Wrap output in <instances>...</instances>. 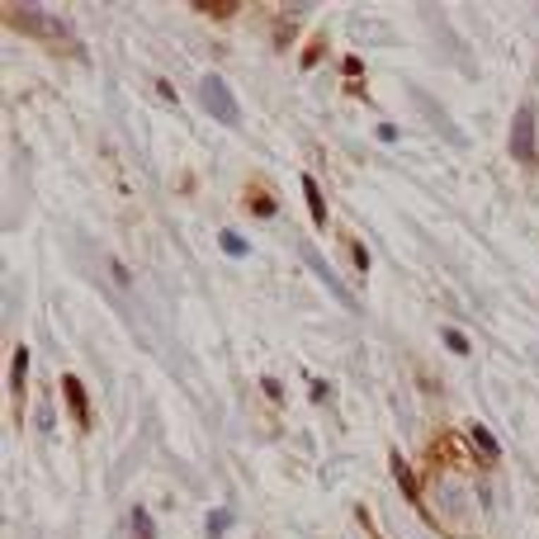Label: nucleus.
<instances>
[{"label": "nucleus", "mask_w": 539, "mask_h": 539, "mask_svg": "<svg viewBox=\"0 0 539 539\" xmlns=\"http://www.w3.org/2000/svg\"><path fill=\"white\" fill-rule=\"evenodd\" d=\"M468 435H473L478 459H483V464H497V454H502V449H497V440H492V430H487V426H473Z\"/></svg>", "instance_id": "obj_9"}, {"label": "nucleus", "mask_w": 539, "mask_h": 539, "mask_svg": "<svg viewBox=\"0 0 539 539\" xmlns=\"http://www.w3.org/2000/svg\"><path fill=\"white\" fill-rule=\"evenodd\" d=\"M274 194H270V185H246V213H251V218H270V213H274Z\"/></svg>", "instance_id": "obj_7"}, {"label": "nucleus", "mask_w": 539, "mask_h": 539, "mask_svg": "<svg viewBox=\"0 0 539 539\" xmlns=\"http://www.w3.org/2000/svg\"><path fill=\"white\" fill-rule=\"evenodd\" d=\"M388 468H393V483L397 487H402V497H407V502H412V507H421V483H416V473L412 468H407V459H402V454H388Z\"/></svg>", "instance_id": "obj_6"}, {"label": "nucleus", "mask_w": 539, "mask_h": 539, "mask_svg": "<svg viewBox=\"0 0 539 539\" xmlns=\"http://www.w3.org/2000/svg\"><path fill=\"white\" fill-rule=\"evenodd\" d=\"M322 52H327V43H322V38H313V48L303 52V66H317V62H322Z\"/></svg>", "instance_id": "obj_16"}, {"label": "nucleus", "mask_w": 539, "mask_h": 539, "mask_svg": "<svg viewBox=\"0 0 539 539\" xmlns=\"http://www.w3.org/2000/svg\"><path fill=\"white\" fill-rule=\"evenodd\" d=\"M360 71H365V62H360V57H346V76L360 80Z\"/></svg>", "instance_id": "obj_17"}, {"label": "nucleus", "mask_w": 539, "mask_h": 539, "mask_svg": "<svg viewBox=\"0 0 539 539\" xmlns=\"http://www.w3.org/2000/svg\"><path fill=\"white\" fill-rule=\"evenodd\" d=\"M222 251H227V255H246V251H251V241L241 237V232H222Z\"/></svg>", "instance_id": "obj_10"}, {"label": "nucleus", "mask_w": 539, "mask_h": 539, "mask_svg": "<svg viewBox=\"0 0 539 539\" xmlns=\"http://www.w3.org/2000/svg\"><path fill=\"white\" fill-rule=\"evenodd\" d=\"M204 104L213 109V119H218V123L237 128V99L222 90V80H218V76H204Z\"/></svg>", "instance_id": "obj_4"}, {"label": "nucleus", "mask_w": 539, "mask_h": 539, "mask_svg": "<svg viewBox=\"0 0 539 539\" xmlns=\"http://www.w3.org/2000/svg\"><path fill=\"white\" fill-rule=\"evenodd\" d=\"M444 346L454 350V355H468V336H464V332H454V327H444Z\"/></svg>", "instance_id": "obj_11"}, {"label": "nucleus", "mask_w": 539, "mask_h": 539, "mask_svg": "<svg viewBox=\"0 0 539 539\" xmlns=\"http://www.w3.org/2000/svg\"><path fill=\"white\" fill-rule=\"evenodd\" d=\"M350 260H355V270H360V274L369 270V251H365V241H350Z\"/></svg>", "instance_id": "obj_14"}, {"label": "nucleus", "mask_w": 539, "mask_h": 539, "mask_svg": "<svg viewBox=\"0 0 539 539\" xmlns=\"http://www.w3.org/2000/svg\"><path fill=\"white\" fill-rule=\"evenodd\" d=\"M133 530H138V539H152V516H147L143 507L133 511Z\"/></svg>", "instance_id": "obj_13"}, {"label": "nucleus", "mask_w": 539, "mask_h": 539, "mask_svg": "<svg viewBox=\"0 0 539 539\" xmlns=\"http://www.w3.org/2000/svg\"><path fill=\"white\" fill-rule=\"evenodd\" d=\"M24 388H29V346H15V355H10V397H15V412L24 407Z\"/></svg>", "instance_id": "obj_5"}, {"label": "nucleus", "mask_w": 539, "mask_h": 539, "mask_svg": "<svg viewBox=\"0 0 539 539\" xmlns=\"http://www.w3.org/2000/svg\"><path fill=\"white\" fill-rule=\"evenodd\" d=\"M0 19L10 24V29L29 33V38H43V43H66L71 38V24L48 10H29V5H0Z\"/></svg>", "instance_id": "obj_1"}, {"label": "nucleus", "mask_w": 539, "mask_h": 539, "mask_svg": "<svg viewBox=\"0 0 539 539\" xmlns=\"http://www.w3.org/2000/svg\"><path fill=\"white\" fill-rule=\"evenodd\" d=\"M535 123H539V109H535V99L525 95L521 104H516V119H511V157H516V166H525V171H535V166H539Z\"/></svg>", "instance_id": "obj_2"}, {"label": "nucleus", "mask_w": 539, "mask_h": 539, "mask_svg": "<svg viewBox=\"0 0 539 539\" xmlns=\"http://www.w3.org/2000/svg\"><path fill=\"white\" fill-rule=\"evenodd\" d=\"M227 525H232V516H227V511H213V516H208V539H222Z\"/></svg>", "instance_id": "obj_12"}, {"label": "nucleus", "mask_w": 539, "mask_h": 539, "mask_svg": "<svg viewBox=\"0 0 539 539\" xmlns=\"http://www.w3.org/2000/svg\"><path fill=\"white\" fill-rule=\"evenodd\" d=\"M303 199H308V213H313V227H327V199H322L317 180L303 175Z\"/></svg>", "instance_id": "obj_8"}, {"label": "nucleus", "mask_w": 539, "mask_h": 539, "mask_svg": "<svg viewBox=\"0 0 539 539\" xmlns=\"http://www.w3.org/2000/svg\"><path fill=\"white\" fill-rule=\"evenodd\" d=\"M62 402L76 421V430H90V397H85V383L76 374H62Z\"/></svg>", "instance_id": "obj_3"}, {"label": "nucleus", "mask_w": 539, "mask_h": 539, "mask_svg": "<svg viewBox=\"0 0 539 539\" xmlns=\"http://www.w3.org/2000/svg\"><path fill=\"white\" fill-rule=\"evenodd\" d=\"M199 10H204V15H213V19H232V15H237V5H232V0H227V5H199Z\"/></svg>", "instance_id": "obj_15"}]
</instances>
